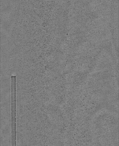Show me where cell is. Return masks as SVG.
Segmentation results:
<instances>
[{
    "mask_svg": "<svg viewBox=\"0 0 119 146\" xmlns=\"http://www.w3.org/2000/svg\"><path fill=\"white\" fill-rule=\"evenodd\" d=\"M12 145H16L15 137V84L16 76H12Z\"/></svg>",
    "mask_w": 119,
    "mask_h": 146,
    "instance_id": "cell-1",
    "label": "cell"
}]
</instances>
